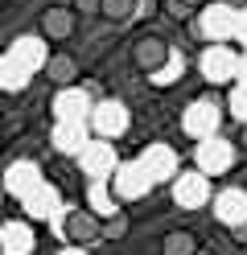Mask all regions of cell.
<instances>
[{"instance_id": "4", "label": "cell", "mask_w": 247, "mask_h": 255, "mask_svg": "<svg viewBox=\"0 0 247 255\" xmlns=\"http://www.w3.org/2000/svg\"><path fill=\"white\" fill-rule=\"evenodd\" d=\"M239 29V17L227 4H202V17H198V33L210 45H227V37Z\"/></svg>"}, {"instance_id": "2", "label": "cell", "mask_w": 247, "mask_h": 255, "mask_svg": "<svg viewBox=\"0 0 247 255\" xmlns=\"http://www.w3.org/2000/svg\"><path fill=\"white\" fill-rule=\"evenodd\" d=\"M194 161H198V173H202V177H219V173H227L231 165H235V144H231V140H223V136L198 140Z\"/></svg>"}, {"instance_id": "17", "label": "cell", "mask_w": 247, "mask_h": 255, "mask_svg": "<svg viewBox=\"0 0 247 255\" xmlns=\"http://www.w3.org/2000/svg\"><path fill=\"white\" fill-rule=\"evenodd\" d=\"M21 206H25V214H29L33 222H41V218H54V214H58V189L41 181L37 189H33V194H25V198H21Z\"/></svg>"}, {"instance_id": "18", "label": "cell", "mask_w": 247, "mask_h": 255, "mask_svg": "<svg viewBox=\"0 0 247 255\" xmlns=\"http://www.w3.org/2000/svg\"><path fill=\"white\" fill-rule=\"evenodd\" d=\"M29 251H33L29 222H4L0 227V255H29Z\"/></svg>"}, {"instance_id": "28", "label": "cell", "mask_w": 247, "mask_h": 255, "mask_svg": "<svg viewBox=\"0 0 247 255\" xmlns=\"http://www.w3.org/2000/svg\"><path fill=\"white\" fill-rule=\"evenodd\" d=\"M157 12V0H136V8H132V17H153Z\"/></svg>"}, {"instance_id": "27", "label": "cell", "mask_w": 247, "mask_h": 255, "mask_svg": "<svg viewBox=\"0 0 247 255\" xmlns=\"http://www.w3.org/2000/svg\"><path fill=\"white\" fill-rule=\"evenodd\" d=\"M231 111H235V120L247 124V83H239L235 91H231Z\"/></svg>"}, {"instance_id": "3", "label": "cell", "mask_w": 247, "mask_h": 255, "mask_svg": "<svg viewBox=\"0 0 247 255\" xmlns=\"http://www.w3.org/2000/svg\"><path fill=\"white\" fill-rule=\"evenodd\" d=\"M198 70H202L206 83L223 87V83H231V78L239 74V54L231 50V45H206L202 58H198Z\"/></svg>"}, {"instance_id": "5", "label": "cell", "mask_w": 247, "mask_h": 255, "mask_svg": "<svg viewBox=\"0 0 247 255\" xmlns=\"http://www.w3.org/2000/svg\"><path fill=\"white\" fill-rule=\"evenodd\" d=\"M219 124H223V116H219V107H214L210 99H194V103L186 107V116H181V128H186L190 140L219 136Z\"/></svg>"}, {"instance_id": "25", "label": "cell", "mask_w": 247, "mask_h": 255, "mask_svg": "<svg viewBox=\"0 0 247 255\" xmlns=\"http://www.w3.org/2000/svg\"><path fill=\"white\" fill-rule=\"evenodd\" d=\"M132 8H136V0H99V12L107 21H128Z\"/></svg>"}, {"instance_id": "12", "label": "cell", "mask_w": 247, "mask_h": 255, "mask_svg": "<svg viewBox=\"0 0 247 255\" xmlns=\"http://www.w3.org/2000/svg\"><path fill=\"white\" fill-rule=\"evenodd\" d=\"M169 45H165L161 37H153V33H148V37H140L136 45H132V62H136V70L140 74H148V78H153L161 66H165V62H169Z\"/></svg>"}, {"instance_id": "22", "label": "cell", "mask_w": 247, "mask_h": 255, "mask_svg": "<svg viewBox=\"0 0 247 255\" xmlns=\"http://www.w3.org/2000/svg\"><path fill=\"white\" fill-rule=\"evenodd\" d=\"M41 70H45L49 83H58V87H74V74H78V66H74L70 54H49Z\"/></svg>"}, {"instance_id": "16", "label": "cell", "mask_w": 247, "mask_h": 255, "mask_svg": "<svg viewBox=\"0 0 247 255\" xmlns=\"http://www.w3.org/2000/svg\"><path fill=\"white\" fill-rule=\"evenodd\" d=\"M37 185H41V169L33 165V161H16V165H8L4 189H8L12 198H25V194H33Z\"/></svg>"}, {"instance_id": "13", "label": "cell", "mask_w": 247, "mask_h": 255, "mask_svg": "<svg viewBox=\"0 0 247 255\" xmlns=\"http://www.w3.org/2000/svg\"><path fill=\"white\" fill-rule=\"evenodd\" d=\"M54 116H58V124L87 120V116H91V99H87V91H82V87H62V91L54 95Z\"/></svg>"}, {"instance_id": "24", "label": "cell", "mask_w": 247, "mask_h": 255, "mask_svg": "<svg viewBox=\"0 0 247 255\" xmlns=\"http://www.w3.org/2000/svg\"><path fill=\"white\" fill-rule=\"evenodd\" d=\"M181 74H186V58H181V54L173 50V54H169V62H165V66L153 74V87H173Z\"/></svg>"}, {"instance_id": "32", "label": "cell", "mask_w": 247, "mask_h": 255, "mask_svg": "<svg viewBox=\"0 0 247 255\" xmlns=\"http://www.w3.org/2000/svg\"><path fill=\"white\" fill-rule=\"evenodd\" d=\"M239 148H247V124L239 128Z\"/></svg>"}, {"instance_id": "30", "label": "cell", "mask_w": 247, "mask_h": 255, "mask_svg": "<svg viewBox=\"0 0 247 255\" xmlns=\"http://www.w3.org/2000/svg\"><path fill=\"white\" fill-rule=\"evenodd\" d=\"M74 12H99V0H74Z\"/></svg>"}, {"instance_id": "23", "label": "cell", "mask_w": 247, "mask_h": 255, "mask_svg": "<svg viewBox=\"0 0 247 255\" xmlns=\"http://www.w3.org/2000/svg\"><path fill=\"white\" fill-rule=\"evenodd\" d=\"M161 255H198V239H194V231H169L161 239Z\"/></svg>"}, {"instance_id": "21", "label": "cell", "mask_w": 247, "mask_h": 255, "mask_svg": "<svg viewBox=\"0 0 247 255\" xmlns=\"http://www.w3.org/2000/svg\"><path fill=\"white\" fill-rule=\"evenodd\" d=\"M87 198H91L87 210H91L99 222H103V214H107V218H111V214H120V202H115V194H111V185H107V181H91Z\"/></svg>"}, {"instance_id": "31", "label": "cell", "mask_w": 247, "mask_h": 255, "mask_svg": "<svg viewBox=\"0 0 247 255\" xmlns=\"http://www.w3.org/2000/svg\"><path fill=\"white\" fill-rule=\"evenodd\" d=\"M181 8H202V4H210V0H177Z\"/></svg>"}, {"instance_id": "9", "label": "cell", "mask_w": 247, "mask_h": 255, "mask_svg": "<svg viewBox=\"0 0 247 255\" xmlns=\"http://www.w3.org/2000/svg\"><path fill=\"white\" fill-rule=\"evenodd\" d=\"M210 210H214V218H219L223 227H239V222L247 218V189L231 185V189L210 194Z\"/></svg>"}, {"instance_id": "1", "label": "cell", "mask_w": 247, "mask_h": 255, "mask_svg": "<svg viewBox=\"0 0 247 255\" xmlns=\"http://www.w3.org/2000/svg\"><path fill=\"white\" fill-rule=\"evenodd\" d=\"M128 128H132V116L120 99H99L87 116V132H95V140H107V144L120 140Z\"/></svg>"}, {"instance_id": "29", "label": "cell", "mask_w": 247, "mask_h": 255, "mask_svg": "<svg viewBox=\"0 0 247 255\" xmlns=\"http://www.w3.org/2000/svg\"><path fill=\"white\" fill-rule=\"evenodd\" d=\"M231 235H235V243H239V247H247V218L239 222V227H231Z\"/></svg>"}, {"instance_id": "10", "label": "cell", "mask_w": 247, "mask_h": 255, "mask_svg": "<svg viewBox=\"0 0 247 255\" xmlns=\"http://www.w3.org/2000/svg\"><path fill=\"white\" fill-rule=\"evenodd\" d=\"M99 231H103V222H99L91 210H66V218H62V235H66V243H70V247H82V243L103 239Z\"/></svg>"}, {"instance_id": "15", "label": "cell", "mask_w": 247, "mask_h": 255, "mask_svg": "<svg viewBox=\"0 0 247 255\" xmlns=\"http://www.w3.org/2000/svg\"><path fill=\"white\" fill-rule=\"evenodd\" d=\"M87 140H91L87 120H74V124H58V128H54V148H58L62 156H78L82 148H87Z\"/></svg>"}, {"instance_id": "33", "label": "cell", "mask_w": 247, "mask_h": 255, "mask_svg": "<svg viewBox=\"0 0 247 255\" xmlns=\"http://www.w3.org/2000/svg\"><path fill=\"white\" fill-rule=\"evenodd\" d=\"M58 255H87L82 247H66V251H58Z\"/></svg>"}, {"instance_id": "11", "label": "cell", "mask_w": 247, "mask_h": 255, "mask_svg": "<svg viewBox=\"0 0 247 255\" xmlns=\"http://www.w3.org/2000/svg\"><path fill=\"white\" fill-rule=\"evenodd\" d=\"M136 165H140L144 177L157 185V181H169V177H173V169H177V152H173L169 144H148V148L140 152V161H136Z\"/></svg>"}, {"instance_id": "6", "label": "cell", "mask_w": 247, "mask_h": 255, "mask_svg": "<svg viewBox=\"0 0 247 255\" xmlns=\"http://www.w3.org/2000/svg\"><path fill=\"white\" fill-rule=\"evenodd\" d=\"M78 165H82V173H87L91 181H111L120 156H115V148L107 144V140H87V148L78 152Z\"/></svg>"}, {"instance_id": "26", "label": "cell", "mask_w": 247, "mask_h": 255, "mask_svg": "<svg viewBox=\"0 0 247 255\" xmlns=\"http://www.w3.org/2000/svg\"><path fill=\"white\" fill-rule=\"evenodd\" d=\"M128 227H132L128 214H111V218H103V231H99V235H107V239H124Z\"/></svg>"}, {"instance_id": "20", "label": "cell", "mask_w": 247, "mask_h": 255, "mask_svg": "<svg viewBox=\"0 0 247 255\" xmlns=\"http://www.w3.org/2000/svg\"><path fill=\"white\" fill-rule=\"evenodd\" d=\"M16 62H21V66H29V70H41L45 66V41L41 37H21V41H12V50H8Z\"/></svg>"}, {"instance_id": "14", "label": "cell", "mask_w": 247, "mask_h": 255, "mask_svg": "<svg viewBox=\"0 0 247 255\" xmlns=\"http://www.w3.org/2000/svg\"><path fill=\"white\" fill-rule=\"evenodd\" d=\"M74 8H62V4H54V8H45L41 12V37L45 41H66L74 33Z\"/></svg>"}, {"instance_id": "19", "label": "cell", "mask_w": 247, "mask_h": 255, "mask_svg": "<svg viewBox=\"0 0 247 255\" xmlns=\"http://www.w3.org/2000/svg\"><path fill=\"white\" fill-rule=\"evenodd\" d=\"M29 78H33V70H29V66H21V62H16L12 54L0 58V91L16 95V91H25V87H29Z\"/></svg>"}, {"instance_id": "7", "label": "cell", "mask_w": 247, "mask_h": 255, "mask_svg": "<svg viewBox=\"0 0 247 255\" xmlns=\"http://www.w3.org/2000/svg\"><path fill=\"white\" fill-rule=\"evenodd\" d=\"M173 202L181 210H202L210 202V177H202L198 169H186L173 177Z\"/></svg>"}, {"instance_id": "8", "label": "cell", "mask_w": 247, "mask_h": 255, "mask_svg": "<svg viewBox=\"0 0 247 255\" xmlns=\"http://www.w3.org/2000/svg\"><path fill=\"white\" fill-rule=\"evenodd\" d=\"M148 189H153V181L140 173V165L136 161H128V165H115V173H111V194H115V202H136V198H144Z\"/></svg>"}]
</instances>
